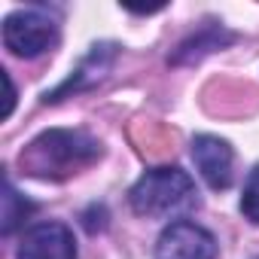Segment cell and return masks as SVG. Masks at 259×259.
Returning <instances> with one entry per match:
<instances>
[{"instance_id": "1", "label": "cell", "mask_w": 259, "mask_h": 259, "mask_svg": "<svg viewBox=\"0 0 259 259\" xmlns=\"http://www.w3.org/2000/svg\"><path fill=\"white\" fill-rule=\"evenodd\" d=\"M101 144L85 135L73 132V128H49V132L37 135L22 153L19 165L25 174L40 177V180H67L76 171L89 168L92 162L101 159Z\"/></svg>"}, {"instance_id": "2", "label": "cell", "mask_w": 259, "mask_h": 259, "mask_svg": "<svg viewBox=\"0 0 259 259\" xmlns=\"http://www.w3.org/2000/svg\"><path fill=\"white\" fill-rule=\"evenodd\" d=\"M132 210L138 217H180L198 207V189L183 168H150L128 192Z\"/></svg>"}, {"instance_id": "3", "label": "cell", "mask_w": 259, "mask_h": 259, "mask_svg": "<svg viewBox=\"0 0 259 259\" xmlns=\"http://www.w3.org/2000/svg\"><path fill=\"white\" fill-rule=\"evenodd\" d=\"M58 40V19L40 7L19 10L4 19V46L19 58H37Z\"/></svg>"}, {"instance_id": "4", "label": "cell", "mask_w": 259, "mask_h": 259, "mask_svg": "<svg viewBox=\"0 0 259 259\" xmlns=\"http://www.w3.org/2000/svg\"><path fill=\"white\" fill-rule=\"evenodd\" d=\"M156 259H217V241L207 229L174 220L156 244Z\"/></svg>"}, {"instance_id": "5", "label": "cell", "mask_w": 259, "mask_h": 259, "mask_svg": "<svg viewBox=\"0 0 259 259\" xmlns=\"http://www.w3.org/2000/svg\"><path fill=\"white\" fill-rule=\"evenodd\" d=\"M16 259H76L73 232L64 223H37L22 235Z\"/></svg>"}, {"instance_id": "6", "label": "cell", "mask_w": 259, "mask_h": 259, "mask_svg": "<svg viewBox=\"0 0 259 259\" xmlns=\"http://www.w3.org/2000/svg\"><path fill=\"white\" fill-rule=\"evenodd\" d=\"M192 162L204 183L210 189H229L232 186V168H235V153L223 138L213 135H198L192 138Z\"/></svg>"}, {"instance_id": "7", "label": "cell", "mask_w": 259, "mask_h": 259, "mask_svg": "<svg viewBox=\"0 0 259 259\" xmlns=\"http://www.w3.org/2000/svg\"><path fill=\"white\" fill-rule=\"evenodd\" d=\"M113 58H116V46L113 43H98V46H92V52L82 58V64L73 70V76L70 79H64L55 92H46V104L52 101H61V98H67V95H76V92H85V89H92V85H98L104 76H107V70H110V64H113Z\"/></svg>"}, {"instance_id": "8", "label": "cell", "mask_w": 259, "mask_h": 259, "mask_svg": "<svg viewBox=\"0 0 259 259\" xmlns=\"http://www.w3.org/2000/svg\"><path fill=\"white\" fill-rule=\"evenodd\" d=\"M235 40V34H229L226 28H213V25H207V28H201L195 37H189L180 49H177V55L171 58L174 64H183V61H198L201 55H207V52H213V49H223L226 43H232Z\"/></svg>"}, {"instance_id": "9", "label": "cell", "mask_w": 259, "mask_h": 259, "mask_svg": "<svg viewBox=\"0 0 259 259\" xmlns=\"http://www.w3.org/2000/svg\"><path fill=\"white\" fill-rule=\"evenodd\" d=\"M34 210H37L34 201H28L25 195H19L16 186L7 180V183H4V235H13Z\"/></svg>"}, {"instance_id": "10", "label": "cell", "mask_w": 259, "mask_h": 259, "mask_svg": "<svg viewBox=\"0 0 259 259\" xmlns=\"http://www.w3.org/2000/svg\"><path fill=\"white\" fill-rule=\"evenodd\" d=\"M241 213L259 226V165L247 174V183H244V192H241Z\"/></svg>"}, {"instance_id": "11", "label": "cell", "mask_w": 259, "mask_h": 259, "mask_svg": "<svg viewBox=\"0 0 259 259\" xmlns=\"http://www.w3.org/2000/svg\"><path fill=\"white\" fill-rule=\"evenodd\" d=\"M0 73H4V82H7V113L4 116H10L13 113V101H16V89H13V79H10L7 70H0Z\"/></svg>"}]
</instances>
